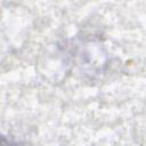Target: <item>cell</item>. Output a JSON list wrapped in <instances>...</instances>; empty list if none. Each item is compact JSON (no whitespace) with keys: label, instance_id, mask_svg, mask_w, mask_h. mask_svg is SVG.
Instances as JSON below:
<instances>
[{"label":"cell","instance_id":"obj_1","mask_svg":"<svg viewBox=\"0 0 146 146\" xmlns=\"http://www.w3.org/2000/svg\"><path fill=\"white\" fill-rule=\"evenodd\" d=\"M0 146H8V145L5 144V143H2V141H0Z\"/></svg>","mask_w":146,"mask_h":146}]
</instances>
